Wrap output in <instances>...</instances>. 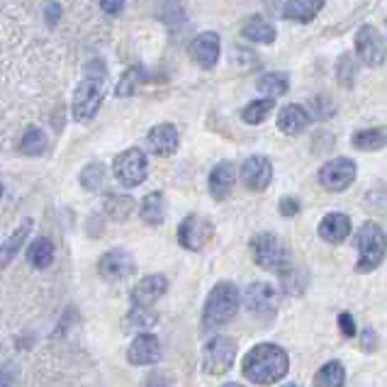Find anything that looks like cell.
<instances>
[{
    "label": "cell",
    "mask_w": 387,
    "mask_h": 387,
    "mask_svg": "<svg viewBox=\"0 0 387 387\" xmlns=\"http://www.w3.org/2000/svg\"><path fill=\"white\" fill-rule=\"evenodd\" d=\"M103 100H105V71L91 73L76 88V96H73V105H71L73 120L81 122V125L91 122L98 115V110H100Z\"/></svg>",
    "instance_id": "obj_3"
},
{
    "label": "cell",
    "mask_w": 387,
    "mask_h": 387,
    "mask_svg": "<svg viewBox=\"0 0 387 387\" xmlns=\"http://www.w3.org/2000/svg\"><path fill=\"white\" fill-rule=\"evenodd\" d=\"M139 68H129L125 71V76L120 78V83H117V98H127V96H134L137 93V86H139Z\"/></svg>",
    "instance_id": "obj_35"
},
{
    "label": "cell",
    "mask_w": 387,
    "mask_h": 387,
    "mask_svg": "<svg viewBox=\"0 0 387 387\" xmlns=\"http://www.w3.org/2000/svg\"><path fill=\"white\" fill-rule=\"evenodd\" d=\"M158 358H161V344H158L156 336L149 334V331L139 334L127 351V361L132 365H153Z\"/></svg>",
    "instance_id": "obj_17"
},
{
    "label": "cell",
    "mask_w": 387,
    "mask_h": 387,
    "mask_svg": "<svg viewBox=\"0 0 387 387\" xmlns=\"http://www.w3.org/2000/svg\"><path fill=\"white\" fill-rule=\"evenodd\" d=\"M346 370L339 361H329L324 363L314 375V387H344Z\"/></svg>",
    "instance_id": "obj_27"
},
{
    "label": "cell",
    "mask_w": 387,
    "mask_h": 387,
    "mask_svg": "<svg viewBox=\"0 0 387 387\" xmlns=\"http://www.w3.org/2000/svg\"><path fill=\"white\" fill-rule=\"evenodd\" d=\"M251 256H254V261L263 271L285 273L287 266H290L285 246L278 241L275 234H256L251 239Z\"/></svg>",
    "instance_id": "obj_5"
},
{
    "label": "cell",
    "mask_w": 387,
    "mask_h": 387,
    "mask_svg": "<svg viewBox=\"0 0 387 387\" xmlns=\"http://www.w3.org/2000/svg\"><path fill=\"white\" fill-rule=\"evenodd\" d=\"M27 261H29V266L39 268V271L49 268L52 266V261H54V244L47 239V236L34 239L32 246L27 249Z\"/></svg>",
    "instance_id": "obj_26"
},
{
    "label": "cell",
    "mask_w": 387,
    "mask_h": 387,
    "mask_svg": "<svg viewBox=\"0 0 387 387\" xmlns=\"http://www.w3.org/2000/svg\"><path fill=\"white\" fill-rule=\"evenodd\" d=\"M356 173H358L356 163L346 156H339V158L326 161L324 166L319 168V183L329 192H341V190H346V188H351V183L356 181Z\"/></svg>",
    "instance_id": "obj_9"
},
{
    "label": "cell",
    "mask_w": 387,
    "mask_h": 387,
    "mask_svg": "<svg viewBox=\"0 0 387 387\" xmlns=\"http://www.w3.org/2000/svg\"><path fill=\"white\" fill-rule=\"evenodd\" d=\"M234 183H236V171H234V163L229 161H222L212 168L210 173V192L215 200H227L234 190Z\"/></svg>",
    "instance_id": "obj_18"
},
{
    "label": "cell",
    "mask_w": 387,
    "mask_h": 387,
    "mask_svg": "<svg viewBox=\"0 0 387 387\" xmlns=\"http://www.w3.org/2000/svg\"><path fill=\"white\" fill-rule=\"evenodd\" d=\"M282 387H300V385H295V383H287V385H282Z\"/></svg>",
    "instance_id": "obj_45"
},
{
    "label": "cell",
    "mask_w": 387,
    "mask_h": 387,
    "mask_svg": "<svg viewBox=\"0 0 387 387\" xmlns=\"http://www.w3.org/2000/svg\"><path fill=\"white\" fill-rule=\"evenodd\" d=\"M146 387H173V385L168 383V378H166V375H161V373H153L151 378L146 380Z\"/></svg>",
    "instance_id": "obj_42"
},
{
    "label": "cell",
    "mask_w": 387,
    "mask_h": 387,
    "mask_svg": "<svg viewBox=\"0 0 387 387\" xmlns=\"http://www.w3.org/2000/svg\"><path fill=\"white\" fill-rule=\"evenodd\" d=\"M105 178H107V168L103 166L100 161H93L81 171V185L86 188V190L96 192L105 185Z\"/></svg>",
    "instance_id": "obj_31"
},
{
    "label": "cell",
    "mask_w": 387,
    "mask_h": 387,
    "mask_svg": "<svg viewBox=\"0 0 387 387\" xmlns=\"http://www.w3.org/2000/svg\"><path fill=\"white\" fill-rule=\"evenodd\" d=\"M220 34L217 32H202L192 39L190 44V56L195 59V63L200 68H212L220 61Z\"/></svg>",
    "instance_id": "obj_16"
},
{
    "label": "cell",
    "mask_w": 387,
    "mask_h": 387,
    "mask_svg": "<svg viewBox=\"0 0 387 387\" xmlns=\"http://www.w3.org/2000/svg\"><path fill=\"white\" fill-rule=\"evenodd\" d=\"M32 227H34V222L27 217V220H22V225H20L17 229H15L13 234L3 241V246H0V268H8L10 261L20 254L22 244L27 241V236L32 234Z\"/></svg>",
    "instance_id": "obj_22"
},
{
    "label": "cell",
    "mask_w": 387,
    "mask_h": 387,
    "mask_svg": "<svg viewBox=\"0 0 387 387\" xmlns=\"http://www.w3.org/2000/svg\"><path fill=\"white\" fill-rule=\"evenodd\" d=\"M297 212H300V202H297V197H282L280 200V215L282 217H295Z\"/></svg>",
    "instance_id": "obj_38"
},
{
    "label": "cell",
    "mask_w": 387,
    "mask_h": 387,
    "mask_svg": "<svg viewBox=\"0 0 387 387\" xmlns=\"http://www.w3.org/2000/svg\"><path fill=\"white\" fill-rule=\"evenodd\" d=\"M166 290H168V280H166V275H161V273H153V275L142 278V280L132 287L134 307H146V310H151V307L166 295Z\"/></svg>",
    "instance_id": "obj_13"
},
{
    "label": "cell",
    "mask_w": 387,
    "mask_h": 387,
    "mask_svg": "<svg viewBox=\"0 0 387 387\" xmlns=\"http://www.w3.org/2000/svg\"><path fill=\"white\" fill-rule=\"evenodd\" d=\"M146 144H149V151L153 156H173L178 151V144H181V134H178L176 125L171 122H161V125L151 127L146 134Z\"/></svg>",
    "instance_id": "obj_15"
},
{
    "label": "cell",
    "mask_w": 387,
    "mask_h": 387,
    "mask_svg": "<svg viewBox=\"0 0 387 387\" xmlns=\"http://www.w3.org/2000/svg\"><path fill=\"white\" fill-rule=\"evenodd\" d=\"M134 210V200L127 195H117V192H112V195L105 197V212L112 217V220H125L129 217V212Z\"/></svg>",
    "instance_id": "obj_33"
},
{
    "label": "cell",
    "mask_w": 387,
    "mask_h": 387,
    "mask_svg": "<svg viewBox=\"0 0 387 387\" xmlns=\"http://www.w3.org/2000/svg\"><path fill=\"white\" fill-rule=\"evenodd\" d=\"M356 76H358V61L351 54H341L339 63H336V78L344 88H354Z\"/></svg>",
    "instance_id": "obj_32"
},
{
    "label": "cell",
    "mask_w": 387,
    "mask_h": 387,
    "mask_svg": "<svg viewBox=\"0 0 387 387\" xmlns=\"http://www.w3.org/2000/svg\"><path fill=\"white\" fill-rule=\"evenodd\" d=\"M349 234H351V220L344 212H329L319 222V236L326 244H344Z\"/></svg>",
    "instance_id": "obj_19"
},
{
    "label": "cell",
    "mask_w": 387,
    "mask_h": 387,
    "mask_svg": "<svg viewBox=\"0 0 387 387\" xmlns=\"http://www.w3.org/2000/svg\"><path fill=\"white\" fill-rule=\"evenodd\" d=\"M310 112L305 110L302 105H285L280 110V115H278V129H280L282 134H290V137H295V134L305 132L307 125H310Z\"/></svg>",
    "instance_id": "obj_21"
},
{
    "label": "cell",
    "mask_w": 387,
    "mask_h": 387,
    "mask_svg": "<svg viewBox=\"0 0 387 387\" xmlns=\"http://www.w3.org/2000/svg\"><path fill=\"white\" fill-rule=\"evenodd\" d=\"M241 34H244L246 39H251V42H256V44H273L275 42V27H273L266 17H261V15H254V17L246 20L244 27H241Z\"/></svg>",
    "instance_id": "obj_23"
},
{
    "label": "cell",
    "mask_w": 387,
    "mask_h": 387,
    "mask_svg": "<svg viewBox=\"0 0 387 387\" xmlns=\"http://www.w3.org/2000/svg\"><path fill=\"white\" fill-rule=\"evenodd\" d=\"M239 302H241V295L234 282H227V280L217 282L210 290V295H207L205 310H202V329L217 331L225 324H229L236 317V312H239Z\"/></svg>",
    "instance_id": "obj_2"
},
{
    "label": "cell",
    "mask_w": 387,
    "mask_h": 387,
    "mask_svg": "<svg viewBox=\"0 0 387 387\" xmlns=\"http://www.w3.org/2000/svg\"><path fill=\"white\" fill-rule=\"evenodd\" d=\"M215 236V225L200 215H188L178 227V244L188 251H202Z\"/></svg>",
    "instance_id": "obj_8"
},
{
    "label": "cell",
    "mask_w": 387,
    "mask_h": 387,
    "mask_svg": "<svg viewBox=\"0 0 387 387\" xmlns=\"http://www.w3.org/2000/svg\"><path fill=\"white\" fill-rule=\"evenodd\" d=\"M98 273H100L105 280H125V278L137 273V261H134L132 254L125 249H112L100 256V261H98Z\"/></svg>",
    "instance_id": "obj_12"
},
{
    "label": "cell",
    "mask_w": 387,
    "mask_h": 387,
    "mask_svg": "<svg viewBox=\"0 0 387 387\" xmlns=\"http://www.w3.org/2000/svg\"><path fill=\"white\" fill-rule=\"evenodd\" d=\"M363 346H365V349H375V334H373V331H363Z\"/></svg>",
    "instance_id": "obj_43"
},
{
    "label": "cell",
    "mask_w": 387,
    "mask_h": 387,
    "mask_svg": "<svg viewBox=\"0 0 387 387\" xmlns=\"http://www.w3.org/2000/svg\"><path fill=\"white\" fill-rule=\"evenodd\" d=\"M139 215H142V220L146 225H161L166 220V197L158 190L149 192L142 200V205H139Z\"/></svg>",
    "instance_id": "obj_25"
},
{
    "label": "cell",
    "mask_w": 387,
    "mask_h": 387,
    "mask_svg": "<svg viewBox=\"0 0 387 387\" xmlns=\"http://www.w3.org/2000/svg\"><path fill=\"white\" fill-rule=\"evenodd\" d=\"M273 107H275V100L261 98V100L249 103V105L241 110V120H244L246 125H261V122H266V117L273 112Z\"/></svg>",
    "instance_id": "obj_29"
},
{
    "label": "cell",
    "mask_w": 387,
    "mask_h": 387,
    "mask_svg": "<svg viewBox=\"0 0 387 387\" xmlns=\"http://www.w3.org/2000/svg\"><path fill=\"white\" fill-rule=\"evenodd\" d=\"M15 378H17V365L8 363L5 368H0V387H13Z\"/></svg>",
    "instance_id": "obj_39"
},
{
    "label": "cell",
    "mask_w": 387,
    "mask_h": 387,
    "mask_svg": "<svg viewBox=\"0 0 387 387\" xmlns=\"http://www.w3.org/2000/svg\"><path fill=\"white\" fill-rule=\"evenodd\" d=\"M0 197H3V183H0Z\"/></svg>",
    "instance_id": "obj_46"
},
{
    "label": "cell",
    "mask_w": 387,
    "mask_h": 387,
    "mask_svg": "<svg viewBox=\"0 0 387 387\" xmlns=\"http://www.w3.org/2000/svg\"><path fill=\"white\" fill-rule=\"evenodd\" d=\"M59 17H61V5L59 3L44 5V20H47V24H56Z\"/></svg>",
    "instance_id": "obj_41"
},
{
    "label": "cell",
    "mask_w": 387,
    "mask_h": 387,
    "mask_svg": "<svg viewBox=\"0 0 387 387\" xmlns=\"http://www.w3.org/2000/svg\"><path fill=\"white\" fill-rule=\"evenodd\" d=\"M241 181L249 190L261 192L273 181V163L266 156H249L241 166Z\"/></svg>",
    "instance_id": "obj_14"
},
{
    "label": "cell",
    "mask_w": 387,
    "mask_h": 387,
    "mask_svg": "<svg viewBox=\"0 0 387 387\" xmlns=\"http://www.w3.org/2000/svg\"><path fill=\"white\" fill-rule=\"evenodd\" d=\"M356 249H358V271L370 273L385 261L387 254V236L383 227L375 222H365L361 225L358 234H356Z\"/></svg>",
    "instance_id": "obj_4"
},
{
    "label": "cell",
    "mask_w": 387,
    "mask_h": 387,
    "mask_svg": "<svg viewBox=\"0 0 387 387\" xmlns=\"http://www.w3.org/2000/svg\"><path fill=\"white\" fill-rule=\"evenodd\" d=\"M222 387H244V385H239V383H227V385H222Z\"/></svg>",
    "instance_id": "obj_44"
},
{
    "label": "cell",
    "mask_w": 387,
    "mask_h": 387,
    "mask_svg": "<svg viewBox=\"0 0 387 387\" xmlns=\"http://www.w3.org/2000/svg\"><path fill=\"white\" fill-rule=\"evenodd\" d=\"M49 146V139L47 134L42 132V129L32 127L24 132L22 142H20V151L24 153V156H39V153H44Z\"/></svg>",
    "instance_id": "obj_30"
},
{
    "label": "cell",
    "mask_w": 387,
    "mask_h": 387,
    "mask_svg": "<svg viewBox=\"0 0 387 387\" xmlns=\"http://www.w3.org/2000/svg\"><path fill=\"white\" fill-rule=\"evenodd\" d=\"M127 0H100V10L105 15H120L125 10Z\"/></svg>",
    "instance_id": "obj_40"
},
{
    "label": "cell",
    "mask_w": 387,
    "mask_h": 387,
    "mask_svg": "<svg viewBox=\"0 0 387 387\" xmlns=\"http://www.w3.org/2000/svg\"><path fill=\"white\" fill-rule=\"evenodd\" d=\"M339 329H341V334H344L346 339L356 336V321H354V317H351L349 312H341L339 314Z\"/></svg>",
    "instance_id": "obj_37"
},
{
    "label": "cell",
    "mask_w": 387,
    "mask_h": 387,
    "mask_svg": "<svg viewBox=\"0 0 387 387\" xmlns=\"http://www.w3.org/2000/svg\"><path fill=\"white\" fill-rule=\"evenodd\" d=\"M246 310L256 317H273L280 305V295L271 282H254V285L246 287Z\"/></svg>",
    "instance_id": "obj_11"
},
{
    "label": "cell",
    "mask_w": 387,
    "mask_h": 387,
    "mask_svg": "<svg viewBox=\"0 0 387 387\" xmlns=\"http://www.w3.org/2000/svg\"><path fill=\"white\" fill-rule=\"evenodd\" d=\"M356 54L365 66H383L387 56L385 39L380 37V32L373 24H363V27L356 32Z\"/></svg>",
    "instance_id": "obj_10"
},
{
    "label": "cell",
    "mask_w": 387,
    "mask_h": 387,
    "mask_svg": "<svg viewBox=\"0 0 387 387\" xmlns=\"http://www.w3.org/2000/svg\"><path fill=\"white\" fill-rule=\"evenodd\" d=\"M112 173H115V178L120 181V185H125V188L142 185V183L146 181V173H149L146 153L137 146L117 153L115 163H112Z\"/></svg>",
    "instance_id": "obj_6"
},
{
    "label": "cell",
    "mask_w": 387,
    "mask_h": 387,
    "mask_svg": "<svg viewBox=\"0 0 387 387\" xmlns=\"http://www.w3.org/2000/svg\"><path fill=\"white\" fill-rule=\"evenodd\" d=\"M312 110H314V117H319V120H326V117L334 115V105L326 98H314L312 100Z\"/></svg>",
    "instance_id": "obj_36"
},
{
    "label": "cell",
    "mask_w": 387,
    "mask_h": 387,
    "mask_svg": "<svg viewBox=\"0 0 387 387\" xmlns=\"http://www.w3.org/2000/svg\"><path fill=\"white\" fill-rule=\"evenodd\" d=\"M256 88H258V93H263L266 98L275 100V98L285 96V93L290 91V78H287V73H282V71L263 73V76L256 81Z\"/></svg>",
    "instance_id": "obj_24"
},
{
    "label": "cell",
    "mask_w": 387,
    "mask_h": 387,
    "mask_svg": "<svg viewBox=\"0 0 387 387\" xmlns=\"http://www.w3.org/2000/svg\"><path fill=\"white\" fill-rule=\"evenodd\" d=\"M246 380L254 385H273L280 383L290 370V358H287L285 349L278 344H258L246 354L244 363H241Z\"/></svg>",
    "instance_id": "obj_1"
},
{
    "label": "cell",
    "mask_w": 387,
    "mask_h": 387,
    "mask_svg": "<svg viewBox=\"0 0 387 387\" xmlns=\"http://www.w3.org/2000/svg\"><path fill=\"white\" fill-rule=\"evenodd\" d=\"M354 146L358 151H380L387 146V134L383 129H361L354 134Z\"/></svg>",
    "instance_id": "obj_28"
},
{
    "label": "cell",
    "mask_w": 387,
    "mask_h": 387,
    "mask_svg": "<svg viewBox=\"0 0 387 387\" xmlns=\"http://www.w3.org/2000/svg\"><path fill=\"white\" fill-rule=\"evenodd\" d=\"M158 317L153 314V310H146V307H132L127 314L129 326H137V329H149L151 324H156Z\"/></svg>",
    "instance_id": "obj_34"
},
{
    "label": "cell",
    "mask_w": 387,
    "mask_h": 387,
    "mask_svg": "<svg viewBox=\"0 0 387 387\" xmlns=\"http://www.w3.org/2000/svg\"><path fill=\"white\" fill-rule=\"evenodd\" d=\"M236 341L229 336H215L202 351V370L207 375H225L234 365Z\"/></svg>",
    "instance_id": "obj_7"
},
{
    "label": "cell",
    "mask_w": 387,
    "mask_h": 387,
    "mask_svg": "<svg viewBox=\"0 0 387 387\" xmlns=\"http://www.w3.org/2000/svg\"><path fill=\"white\" fill-rule=\"evenodd\" d=\"M324 3L326 0H287L285 8H282V17L300 24L312 22L321 13Z\"/></svg>",
    "instance_id": "obj_20"
}]
</instances>
